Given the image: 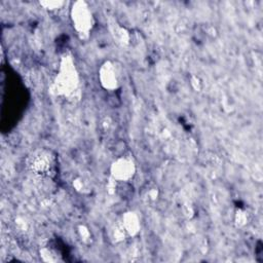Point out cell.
<instances>
[{"mask_svg": "<svg viewBox=\"0 0 263 263\" xmlns=\"http://www.w3.org/2000/svg\"><path fill=\"white\" fill-rule=\"evenodd\" d=\"M111 174L115 179L125 182L135 174L134 162L127 158H119L112 164Z\"/></svg>", "mask_w": 263, "mask_h": 263, "instance_id": "7a4b0ae2", "label": "cell"}, {"mask_svg": "<svg viewBox=\"0 0 263 263\" xmlns=\"http://www.w3.org/2000/svg\"><path fill=\"white\" fill-rule=\"evenodd\" d=\"M100 79H101V83L103 84L104 87H106L108 89H113L116 87L117 77H116L113 66L109 62H106L103 65V67L101 68Z\"/></svg>", "mask_w": 263, "mask_h": 263, "instance_id": "5b68a950", "label": "cell"}, {"mask_svg": "<svg viewBox=\"0 0 263 263\" xmlns=\"http://www.w3.org/2000/svg\"><path fill=\"white\" fill-rule=\"evenodd\" d=\"M72 18L76 30L81 33H87L91 28V14L83 4L73 8Z\"/></svg>", "mask_w": 263, "mask_h": 263, "instance_id": "277c9868", "label": "cell"}, {"mask_svg": "<svg viewBox=\"0 0 263 263\" xmlns=\"http://www.w3.org/2000/svg\"><path fill=\"white\" fill-rule=\"evenodd\" d=\"M77 74L72 61L66 59L60 68V73L55 79L57 92L63 95L71 93L77 86Z\"/></svg>", "mask_w": 263, "mask_h": 263, "instance_id": "6da1fadb", "label": "cell"}, {"mask_svg": "<svg viewBox=\"0 0 263 263\" xmlns=\"http://www.w3.org/2000/svg\"><path fill=\"white\" fill-rule=\"evenodd\" d=\"M123 223H124V227H125L126 231L130 235H135L136 233H138L139 228H140V224H139L138 217L134 213H127L124 216V222Z\"/></svg>", "mask_w": 263, "mask_h": 263, "instance_id": "8992f818", "label": "cell"}, {"mask_svg": "<svg viewBox=\"0 0 263 263\" xmlns=\"http://www.w3.org/2000/svg\"><path fill=\"white\" fill-rule=\"evenodd\" d=\"M29 165L37 173H47L53 166L52 156L46 151H36L31 155Z\"/></svg>", "mask_w": 263, "mask_h": 263, "instance_id": "3957f363", "label": "cell"}]
</instances>
